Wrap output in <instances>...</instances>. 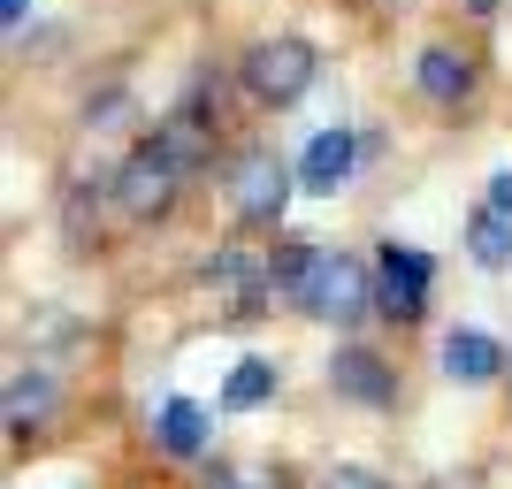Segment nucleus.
I'll return each mask as SVG.
<instances>
[{
  "label": "nucleus",
  "mask_w": 512,
  "mask_h": 489,
  "mask_svg": "<svg viewBox=\"0 0 512 489\" xmlns=\"http://www.w3.org/2000/svg\"><path fill=\"white\" fill-rule=\"evenodd\" d=\"M276 398V360H237L230 367V383H222V405L230 413H253V405Z\"/></svg>",
  "instance_id": "nucleus-13"
},
{
  "label": "nucleus",
  "mask_w": 512,
  "mask_h": 489,
  "mask_svg": "<svg viewBox=\"0 0 512 489\" xmlns=\"http://www.w3.org/2000/svg\"><path fill=\"white\" fill-rule=\"evenodd\" d=\"M39 413H54V375L46 367H16V383H8V428H31Z\"/></svg>",
  "instance_id": "nucleus-12"
},
{
  "label": "nucleus",
  "mask_w": 512,
  "mask_h": 489,
  "mask_svg": "<svg viewBox=\"0 0 512 489\" xmlns=\"http://www.w3.org/2000/svg\"><path fill=\"white\" fill-rule=\"evenodd\" d=\"M497 367H505V344L482 337V329H451L444 337V375L451 383H490Z\"/></svg>",
  "instance_id": "nucleus-8"
},
{
  "label": "nucleus",
  "mask_w": 512,
  "mask_h": 489,
  "mask_svg": "<svg viewBox=\"0 0 512 489\" xmlns=\"http://www.w3.org/2000/svg\"><path fill=\"white\" fill-rule=\"evenodd\" d=\"M153 153H161L176 176H192L199 161H207V123H199V115H169V123L153 130Z\"/></svg>",
  "instance_id": "nucleus-11"
},
{
  "label": "nucleus",
  "mask_w": 512,
  "mask_h": 489,
  "mask_svg": "<svg viewBox=\"0 0 512 489\" xmlns=\"http://www.w3.org/2000/svg\"><path fill=\"white\" fill-rule=\"evenodd\" d=\"M329 489H383V482H375V474H360V467H337V474H329Z\"/></svg>",
  "instance_id": "nucleus-16"
},
{
  "label": "nucleus",
  "mask_w": 512,
  "mask_h": 489,
  "mask_svg": "<svg viewBox=\"0 0 512 489\" xmlns=\"http://www.w3.org/2000/svg\"><path fill=\"white\" fill-rule=\"evenodd\" d=\"M490 207H497V214H512V169H497V176H490Z\"/></svg>",
  "instance_id": "nucleus-17"
},
{
  "label": "nucleus",
  "mask_w": 512,
  "mask_h": 489,
  "mask_svg": "<svg viewBox=\"0 0 512 489\" xmlns=\"http://www.w3.org/2000/svg\"><path fill=\"white\" fill-rule=\"evenodd\" d=\"M23 16H31V0H0V23H8V31H16Z\"/></svg>",
  "instance_id": "nucleus-18"
},
{
  "label": "nucleus",
  "mask_w": 512,
  "mask_h": 489,
  "mask_svg": "<svg viewBox=\"0 0 512 489\" xmlns=\"http://www.w3.org/2000/svg\"><path fill=\"white\" fill-rule=\"evenodd\" d=\"M299 306H306V314H321V321H337V329H352V321L375 314V283H367V268L352 253H321Z\"/></svg>",
  "instance_id": "nucleus-1"
},
{
  "label": "nucleus",
  "mask_w": 512,
  "mask_h": 489,
  "mask_svg": "<svg viewBox=\"0 0 512 489\" xmlns=\"http://www.w3.org/2000/svg\"><path fill=\"white\" fill-rule=\"evenodd\" d=\"M329 390L337 398H352V405H390V367L375 360V352H360V344H344L337 360H329Z\"/></svg>",
  "instance_id": "nucleus-6"
},
{
  "label": "nucleus",
  "mask_w": 512,
  "mask_h": 489,
  "mask_svg": "<svg viewBox=\"0 0 512 489\" xmlns=\"http://www.w3.org/2000/svg\"><path fill=\"white\" fill-rule=\"evenodd\" d=\"M169 199H176V169H169L153 146L130 153L123 176H115V207H123L130 222H153V214H169Z\"/></svg>",
  "instance_id": "nucleus-5"
},
{
  "label": "nucleus",
  "mask_w": 512,
  "mask_h": 489,
  "mask_svg": "<svg viewBox=\"0 0 512 489\" xmlns=\"http://www.w3.org/2000/svg\"><path fill=\"white\" fill-rule=\"evenodd\" d=\"M153 444L169 451V459H192V451H207V413H199L192 398H169L161 413H153Z\"/></svg>",
  "instance_id": "nucleus-10"
},
{
  "label": "nucleus",
  "mask_w": 512,
  "mask_h": 489,
  "mask_svg": "<svg viewBox=\"0 0 512 489\" xmlns=\"http://www.w3.org/2000/svg\"><path fill=\"white\" fill-rule=\"evenodd\" d=\"M413 85H421L428 92V100H467V92H474V62H467V54H451V46H428V54H421V62H413Z\"/></svg>",
  "instance_id": "nucleus-9"
},
{
  "label": "nucleus",
  "mask_w": 512,
  "mask_h": 489,
  "mask_svg": "<svg viewBox=\"0 0 512 489\" xmlns=\"http://www.w3.org/2000/svg\"><path fill=\"white\" fill-rule=\"evenodd\" d=\"M352 161H360V146H352V130H314V146H306L299 161V184L306 192H344V176H352Z\"/></svg>",
  "instance_id": "nucleus-7"
},
{
  "label": "nucleus",
  "mask_w": 512,
  "mask_h": 489,
  "mask_svg": "<svg viewBox=\"0 0 512 489\" xmlns=\"http://www.w3.org/2000/svg\"><path fill=\"white\" fill-rule=\"evenodd\" d=\"M428 276H436V260H428V253H413V245H383V291H375V314H390V321H421Z\"/></svg>",
  "instance_id": "nucleus-4"
},
{
  "label": "nucleus",
  "mask_w": 512,
  "mask_h": 489,
  "mask_svg": "<svg viewBox=\"0 0 512 489\" xmlns=\"http://www.w3.org/2000/svg\"><path fill=\"white\" fill-rule=\"evenodd\" d=\"M207 283H214V291H222V298H230L237 314H253L260 268H253V260H245V253H214V260H207Z\"/></svg>",
  "instance_id": "nucleus-15"
},
{
  "label": "nucleus",
  "mask_w": 512,
  "mask_h": 489,
  "mask_svg": "<svg viewBox=\"0 0 512 489\" xmlns=\"http://www.w3.org/2000/svg\"><path fill=\"white\" fill-rule=\"evenodd\" d=\"M467 253L482 260V268H512V214L482 207V214L467 222Z\"/></svg>",
  "instance_id": "nucleus-14"
},
{
  "label": "nucleus",
  "mask_w": 512,
  "mask_h": 489,
  "mask_svg": "<svg viewBox=\"0 0 512 489\" xmlns=\"http://www.w3.org/2000/svg\"><path fill=\"white\" fill-rule=\"evenodd\" d=\"M230 207L245 214V222H276V214L291 207V169H283L268 146L245 153V161H237V176H230Z\"/></svg>",
  "instance_id": "nucleus-3"
},
{
  "label": "nucleus",
  "mask_w": 512,
  "mask_h": 489,
  "mask_svg": "<svg viewBox=\"0 0 512 489\" xmlns=\"http://www.w3.org/2000/svg\"><path fill=\"white\" fill-rule=\"evenodd\" d=\"M245 85H253V100H268V107L299 100V92L314 85V46L306 39H260L253 54H245Z\"/></svg>",
  "instance_id": "nucleus-2"
}]
</instances>
